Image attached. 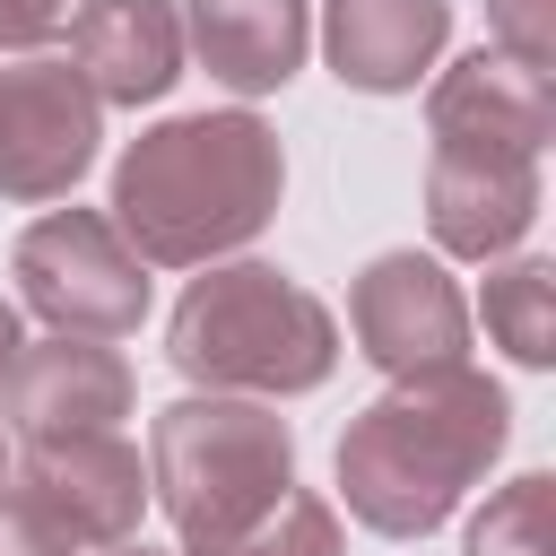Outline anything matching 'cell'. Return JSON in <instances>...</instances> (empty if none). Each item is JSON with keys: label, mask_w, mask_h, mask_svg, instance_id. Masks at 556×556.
I'll return each mask as SVG.
<instances>
[{"label": "cell", "mask_w": 556, "mask_h": 556, "mask_svg": "<svg viewBox=\"0 0 556 556\" xmlns=\"http://www.w3.org/2000/svg\"><path fill=\"white\" fill-rule=\"evenodd\" d=\"M287 191V148L261 113H174L113 165V226L148 269H208L243 252Z\"/></svg>", "instance_id": "6da1fadb"}, {"label": "cell", "mask_w": 556, "mask_h": 556, "mask_svg": "<svg viewBox=\"0 0 556 556\" xmlns=\"http://www.w3.org/2000/svg\"><path fill=\"white\" fill-rule=\"evenodd\" d=\"M513 443V400L478 365L408 374L382 400H365L339 434V495L382 539H426L460 513V495L495 469Z\"/></svg>", "instance_id": "7a4b0ae2"}, {"label": "cell", "mask_w": 556, "mask_h": 556, "mask_svg": "<svg viewBox=\"0 0 556 556\" xmlns=\"http://www.w3.org/2000/svg\"><path fill=\"white\" fill-rule=\"evenodd\" d=\"M165 356L182 382L200 391H243V400H295L321 391L339 365V321L313 287H295L269 261H208L174 321H165Z\"/></svg>", "instance_id": "3957f363"}, {"label": "cell", "mask_w": 556, "mask_h": 556, "mask_svg": "<svg viewBox=\"0 0 556 556\" xmlns=\"http://www.w3.org/2000/svg\"><path fill=\"white\" fill-rule=\"evenodd\" d=\"M287 486H295V426L278 417V400L191 391V400L156 408V426H148V495L165 504L182 556L226 547Z\"/></svg>", "instance_id": "277c9868"}, {"label": "cell", "mask_w": 556, "mask_h": 556, "mask_svg": "<svg viewBox=\"0 0 556 556\" xmlns=\"http://www.w3.org/2000/svg\"><path fill=\"white\" fill-rule=\"evenodd\" d=\"M9 278L26 313H43L70 339H130L148 321V261L122 243L104 208H52L17 235Z\"/></svg>", "instance_id": "5b68a950"}, {"label": "cell", "mask_w": 556, "mask_h": 556, "mask_svg": "<svg viewBox=\"0 0 556 556\" xmlns=\"http://www.w3.org/2000/svg\"><path fill=\"white\" fill-rule=\"evenodd\" d=\"M96 139H104V104L96 87L70 70V61H9L0 70V200H70L78 174L96 165Z\"/></svg>", "instance_id": "8992f818"}, {"label": "cell", "mask_w": 556, "mask_h": 556, "mask_svg": "<svg viewBox=\"0 0 556 556\" xmlns=\"http://www.w3.org/2000/svg\"><path fill=\"white\" fill-rule=\"evenodd\" d=\"M348 330H356V348L391 382L469 365V295L452 287V269L434 252H382V261H365L356 287H348Z\"/></svg>", "instance_id": "52a82bcc"}, {"label": "cell", "mask_w": 556, "mask_h": 556, "mask_svg": "<svg viewBox=\"0 0 556 556\" xmlns=\"http://www.w3.org/2000/svg\"><path fill=\"white\" fill-rule=\"evenodd\" d=\"M9 486H17L43 521H61L87 556L139 539V513H148V460H139V443H122V426H113V434L26 443V460L9 469Z\"/></svg>", "instance_id": "ba28073f"}, {"label": "cell", "mask_w": 556, "mask_h": 556, "mask_svg": "<svg viewBox=\"0 0 556 556\" xmlns=\"http://www.w3.org/2000/svg\"><path fill=\"white\" fill-rule=\"evenodd\" d=\"M130 365L113 339H26L9 382H0V417L17 443H61V434H113L130 417Z\"/></svg>", "instance_id": "9c48e42d"}, {"label": "cell", "mask_w": 556, "mask_h": 556, "mask_svg": "<svg viewBox=\"0 0 556 556\" xmlns=\"http://www.w3.org/2000/svg\"><path fill=\"white\" fill-rule=\"evenodd\" d=\"M539 226V156L434 148L426 156V235L443 261H504Z\"/></svg>", "instance_id": "30bf717a"}, {"label": "cell", "mask_w": 556, "mask_h": 556, "mask_svg": "<svg viewBox=\"0 0 556 556\" xmlns=\"http://www.w3.org/2000/svg\"><path fill=\"white\" fill-rule=\"evenodd\" d=\"M426 130L434 148H504V156H539L556 130V96L539 70L504 61V52H469L426 87Z\"/></svg>", "instance_id": "8fae6325"}, {"label": "cell", "mask_w": 556, "mask_h": 556, "mask_svg": "<svg viewBox=\"0 0 556 556\" xmlns=\"http://www.w3.org/2000/svg\"><path fill=\"white\" fill-rule=\"evenodd\" d=\"M452 43V0H321V52L356 96H408Z\"/></svg>", "instance_id": "7c38bea8"}, {"label": "cell", "mask_w": 556, "mask_h": 556, "mask_svg": "<svg viewBox=\"0 0 556 556\" xmlns=\"http://www.w3.org/2000/svg\"><path fill=\"white\" fill-rule=\"evenodd\" d=\"M70 70L96 87V104H156L182 78V9L174 0H78Z\"/></svg>", "instance_id": "4fadbf2b"}, {"label": "cell", "mask_w": 556, "mask_h": 556, "mask_svg": "<svg viewBox=\"0 0 556 556\" xmlns=\"http://www.w3.org/2000/svg\"><path fill=\"white\" fill-rule=\"evenodd\" d=\"M182 52H200V70L235 96H278L313 52V9L304 0H191Z\"/></svg>", "instance_id": "5bb4252c"}, {"label": "cell", "mask_w": 556, "mask_h": 556, "mask_svg": "<svg viewBox=\"0 0 556 556\" xmlns=\"http://www.w3.org/2000/svg\"><path fill=\"white\" fill-rule=\"evenodd\" d=\"M486 339L513 356V365H556V261L521 252L486 278Z\"/></svg>", "instance_id": "9a60e30c"}, {"label": "cell", "mask_w": 556, "mask_h": 556, "mask_svg": "<svg viewBox=\"0 0 556 556\" xmlns=\"http://www.w3.org/2000/svg\"><path fill=\"white\" fill-rule=\"evenodd\" d=\"M200 556H348V539H339V504L330 495L287 486L252 530H235L226 547H200Z\"/></svg>", "instance_id": "2e32d148"}, {"label": "cell", "mask_w": 556, "mask_h": 556, "mask_svg": "<svg viewBox=\"0 0 556 556\" xmlns=\"http://www.w3.org/2000/svg\"><path fill=\"white\" fill-rule=\"evenodd\" d=\"M547 513H556V478L547 469H521L469 521V556H547Z\"/></svg>", "instance_id": "e0dca14e"}, {"label": "cell", "mask_w": 556, "mask_h": 556, "mask_svg": "<svg viewBox=\"0 0 556 556\" xmlns=\"http://www.w3.org/2000/svg\"><path fill=\"white\" fill-rule=\"evenodd\" d=\"M486 26H495V52L521 61V70H556V0H486Z\"/></svg>", "instance_id": "ac0fdd59"}, {"label": "cell", "mask_w": 556, "mask_h": 556, "mask_svg": "<svg viewBox=\"0 0 556 556\" xmlns=\"http://www.w3.org/2000/svg\"><path fill=\"white\" fill-rule=\"evenodd\" d=\"M0 556H87V547H78L61 521H43V513L0 478Z\"/></svg>", "instance_id": "d6986e66"}, {"label": "cell", "mask_w": 556, "mask_h": 556, "mask_svg": "<svg viewBox=\"0 0 556 556\" xmlns=\"http://www.w3.org/2000/svg\"><path fill=\"white\" fill-rule=\"evenodd\" d=\"M78 0H0V52H35L52 35H70Z\"/></svg>", "instance_id": "ffe728a7"}, {"label": "cell", "mask_w": 556, "mask_h": 556, "mask_svg": "<svg viewBox=\"0 0 556 556\" xmlns=\"http://www.w3.org/2000/svg\"><path fill=\"white\" fill-rule=\"evenodd\" d=\"M17 348H26V330H17V304L0 295V382H9V365H17Z\"/></svg>", "instance_id": "44dd1931"}, {"label": "cell", "mask_w": 556, "mask_h": 556, "mask_svg": "<svg viewBox=\"0 0 556 556\" xmlns=\"http://www.w3.org/2000/svg\"><path fill=\"white\" fill-rule=\"evenodd\" d=\"M96 556H156L148 539H122V547H96Z\"/></svg>", "instance_id": "7402d4cb"}, {"label": "cell", "mask_w": 556, "mask_h": 556, "mask_svg": "<svg viewBox=\"0 0 556 556\" xmlns=\"http://www.w3.org/2000/svg\"><path fill=\"white\" fill-rule=\"evenodd\" d=\"M0 478H9V452H0Z\"/></svg>", "instance_id": "603a6c76"}]
</instances>
